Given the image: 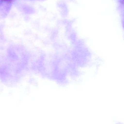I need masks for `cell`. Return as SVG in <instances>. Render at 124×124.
<instances>
[{
	"label": "cell",
	"instance_id": "obj_1",
	"mask_svg": "<svg viewBox=\"0 0 124 124\" xmlns=\"http://www.w3.org/2000/svg\"><path fill=\"white\" fill-rule=\"evenodd\" d=\"M1 0L5 1H7L8 0Z\"/></svg>",
	"mask_w": 124,
	"mask_h": 124
}]
</instances>
